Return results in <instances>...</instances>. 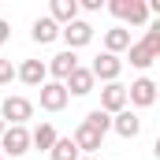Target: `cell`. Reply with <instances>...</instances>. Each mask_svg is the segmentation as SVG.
Masks as SVG:
<instances>
[{
  "instance_id": "obj_27",
  "label": "cell",
  "mask_w": 160,
  "mask_h": 160,
  "mask_svg": "<svg viewBox=\"0 0 160 160\" xmlns=\"http://www.w3.org/2000/svg\"><path fill=\"white\" fill-rule=\"evenodd\" d=\"M0 160H4V153H0Z\"/></svg>"
},
{
  "instance_id": "obj_2",
  "label": "cell",
  "mask_w": 160,
  "mask_h": 160,
  "mask_svg": "<svg viewBox=\"0 0 160 160\" xmlns=\"http://www.w3.org/2000/svg\"><path fill=\"white\" fill-rule=\"evenodd\" d=\"M30 116H34V104H30L26 97H4V104H0L4 127H26Z\"/></svg>"
},
{
  "instance_id": "obj_15",
  "label": "cell",
  "mask_w": 160,
  "mask_h": 160,
  "mask_svg": "<svg viewBox=\"0 0 160 160\" xmlns=\"http://www.w3.org/2000/svg\"><path fill=\"white\" fill-rule=\"evenodd\" d=\"M30 38L38 41V45H52V41L60 38V26L48 15H41V19H34V26H30Z\"/></svg>"
},
{
  "instance_id": "obj_8",
  "label": "cell",
  "mask_w": 160,
  "mask_h": 160,
  "mask_svg": "<svg viewBox=\"0 0 160 160\" xmlns=\"http://www.w3.org/2000/svg\"><path fill=\"white\" fill-rule=\"evenodd\" d=\"M15 78L22 82V86H34V89H41V86L48 82V71H45V63H41V60H22V63L15 67Z\"/></svg>"
},
{
  "instance_id": "obj_25",
  "label": "cell",
  "mask_w": 160,
  "mask_h": 160,
  "mask_svg": "<svg viewBox=\"0 0 160 160\" xmlns=\"http://www.w3.org/2000/svg\"><path fill=\"white\" fill-rule=\"evenodd\" d=\"M0 134H4V119H0Z\"/></svg>"
},
{
  "instance_id": "obj_4",
  "label": "cell",
  "mask_w": 160,
  "mask_h": 160,
  "mask_svg": "<svg viewBox=\"0 0 160 160\" xmlns=\"http://www.w3.org/2000/svg\"><path fill=\"white\" fill-rule=\"evenodd\" d=\"M127 104H134V108H153V104H157V82L153 78H134L127 86Z\"/></svg>"
},
{
  "instance_id": "obj_3",
  "label": "cell",
  "mask_w": 160,
  "mask_h": 160,
  "mask_svg": "<svg viewBox=\"0 0 160 160\" xmlns=\"http://www.w3.org/2000/svg\"><path fill=\"white\" fill-rule=\"evenodd\" d=\"M89 75H93V82L101 78L104 86H108V82H119V75H123V60H119V56H112V52H101V56L89 63Z\"/></svg>"
},
{
  "instance_id": "obj_21",
  "label": "cell",
  "mask_w": 160,
  "mask_h": 160,
  "mask_svg": "<svg viewBox=\"0 0 160 160\" xmlns=\"http://www.w3.org/2000/svg\"><path fill=\"white\" fill-rule=\"evenodd\" d=\"M142 45H145V48L153 52V60L160 56V22H157V26H149V30H145V38H142Z\"/></svg>"
},
{
  "instance_id": "obj_5",
  "label": "cell",
  "mask_w": 160,
  "mask_h": 160,
  "mask_svg": "<svg viewBox=\"0 0 160 160\" xmlns=\"http://www.w3.org/2000/svg\"><path fill=\"white\" fill-rule=\"evenodd\" d=\"M0 149H4L8 157H22V153H30V130H26V127H4V134H0Z\"/></svg>"
},
{
  "instance_id": "obj_20",
  "label": "cell",
  "mask_w": 160,
  "mask_h": 160,
  "mask_svg": "<svg viewBox=\"0 0 160 160\" xmlns=\"http://www.w3.org/2000/svg\"><path fill=\"white\" fill-rule=\"evenodd\" d=\"M86 123H89L93 130H101V134H108V130H112V116H104L101 108H93V112L86 116Z\"/></svg>"
},
{
  "instance_id": "obj_23",
  "label": "cell",
  "mask_w": 160,
  "mask_h": 160,
  "mask_svg": "<svg viewBox=\"0 0 160 160\" xmlns=\"http://www.w3.org/2000/svg\"><path fill=\"white\" fill-rule=\"evenodd\" d=\"M78 8H86V11H101V0H82Z\"/></svg>"
},
{
  "instance_id": "obj_7",
  "label": "cell",
  "mask_w": 160,
  "mask_h": 160,
  "mask_svg": "<svg viewBox=\"0 0 160 160\" xmlns=\"http://www.w3.org/2000/svg\"><path fill=\"white\" fill-rule=\"evenodd\" d=\"M71 142H75V149H78V153H86V157H93V153L101 149V142H104V134H101V130H93L89 123L82 119V123H78V130L71 134Z\"/></svg>"
},
{
  "instance_id": "obj_10",
  "label": "cell",
  "mask_w": 160,
  "mask_h": 160,
  "mask_svg": "<svg viewBox=\"0 0 160 160\" xmlns=\"http://www.w3.org/2000/svg\"><path fill=\"white\" fill-rule=\"evenodd\" d=\"M123 108H127V86L108 82V86L101 89V112H104V116H116V112H123Z\"/></svg>"
},
{
  "instance_id": "obj_1",
  "label": "cell",
  "mask_w": 160,
  "mask_h": 160,
  "mask_svg": "<svg viewBox=\"0 0 160 160\" xmlns=\"http://www.w3.org/2000/svg\"><path fill=\"white\" fill-rule=\"evenodd\" d=\"M108 11H112L116 19H123V22H130V26H145V22H149L145 0H112Z\"/></svg>"
},
{
  "instance_id": "obj_13",
  "label": "cell",
  "mask_w": 160,
  "mask_h": 160,
  "mask_svg": "<svg viewBox=\"0 0 160 160\" xmlns=\"http://www.w3.org/2000/svg\"><path fill=\"white\" fill-rule=\"evenodd\" d=\"M112 130H116L119 138H138V134H142V119H138L130 108H123V112L112 116Z\"/></svg>"
},
{
  "instance_id": "obj_16",
  "label": "cell",
  "mask_w": 160,
  "mask_h": 160,
  "mask_svg": "<svg viewBox=\"0 0 160 160\" xmlns=\"http://www.w3.org/2000/svg\"><path fill=\"white\" fill-rule=\"evenodd\" d=\"M130 48V30L127 26H112V30H104V52H112V56H119Z\"/></svg>"
},
{
  "instance_id": "obj_12",
  "label": "cell",
  "mask_w": 160,
  "mask_h": 160,
  "mask_svg": "<svg viewBox=\"0 0 160 160\" xmlns=\"http://www.w3.org/2000/svg\"><path fill=\"white\" fill-rule=\"evenodd\" d=\"M75 67H78V56H75L71 48H67V52H56V56L45 63V71L52 75V82H63L67 75H71V71H75Z\"/></svg>"
},
{
  "instance_id": "obj_11",
  "label": "cell",
  "mask_w": 160,
  "mask_h": 160,
  "mask_svg": "<svg viewBox=\"0 0 160 160\" xmlns=\"http://www.w3.org/2000/svg\"><path fill=\"white\" fill-rule=\"evenodd\" d=\"M67 89H63V82H45L41 86V108L45 112H63L67 108Z\"/></svg>"
},
{
  "instance_id": "obj_14",
  "label": "cell",
  "mask_w": 160,
  "mask_h": 160,
  "mask_svg": "<svg viewBox=\"0 0 160 160\" xmlns=\"http://www.w3.org/2000/svg\"><path fill=\"white\" fill-rule=\"evenodd\" d=\"M48 19H52L56 26L75 22V19H78V0H52V4H48Z\"/></svg>"
},
{
  "instance_id": "obj_18",
  "label": "cell",
  "mask_w": 160,
  "mask_h": 160,
  "mask_svg": "<svg viewBox=\"0 0 160 160\" xmlns=\"http://www.w3.org/2000/svg\"><path fill=\"white\" fill-rule=\"evenodd\" d=\"M127 56H130V67H138V71H145V67H153V52L142 45V41H130V48H127Z\"/></svg>"
},
{
  "instance_id": "obj_19",
  "label": "cell",
  "mask_w": 160,
  "mask_h": 160,
  "mask_svg": "<svg viewBox=\"0 0 160 160\" xmlns=\"http://www.w3.org/2000/svg\"><path fill=\"white\" fill-rule=\"evenodd\" d=\"M48 157H52V160H78L82 153L75 149V142H71V138H56V142H52V149H48Z\"/></svg>"
},
{
  "instance_id": "obj_6",
  "label": "cell",
  "mask_w": 160,
  "mask_h": 160,
  "mask_svg": "<svg viewBox=\"0 0 160 160\" xmlns=\"http://www.w3.org/2000/svg\"><path fill=\"white\" fill-rule=\"evenodd\" d=\"M60 38L67 41V48L75 52V48H82V45H89V41H93V26H89L86 19H75V22L60 26Z\"/></svg>"
},
{
  "instance_id": "obj_26",
  "label": "cell",
  "mask_w": 160,
  "mask_h": 160,
  "mask_svg": "<svg viewBox=\"0 0 160 160\" xmlns=\"http://www.w3.org/2000/svg\"><path fill=\"white\" fill-rule=\"evenodd\" d=\"M78 160H93V157H78Z\"/></svg>"
},
{
  "instance_id": "obj_17",
  "label": "cell",
  "mask_w": 160,
  "mask_h": 160,
  "mask_svg": "<svg viewBox=\"0 0 160 160\" xmlns=\"http://www.w3.org/2000/svg\"><path fill=\"white\" fill-rule=\"evenodd\" d=\"M52 142H56V127L52 123H41V127L30 130V145L34 149H52Z\"/></svg>"
},
{
  "instance_id": "obj_22",
  "label": "cell",
  "mask_w": 160,
  "mask_h": 160,
  "mask_svg": "<svg viewBox=\"0 0 160 160\" xmlns=\"http://www.w3.org/2000/svg\"><path fill=\"white\" fill-rule=\"evenodd\" d=\"M11 78H15V63L0 56V86H8V82H11Z\"/></svg>"
},
{
  "instance_id": "obj_24",
  "label": "cell",
  "mask_w": 160,
  "mask_h": 160,
  "mask_svg": "<svg viewBox=\"0 0 160 160\" xmlns=\"http://www.w3.org/2000/svg\"><path fill=\"white\" fill-rule=\"evenodd\" d=\"M11 38V26H8V22H4V19H0V45H4V41Z\"/></svg>"
},
{
  "instance_id": "obj_9",
  "label": "cell",
  "mask_w": 160,
  "mask_h": 160,
  "mask_svg": "<svg viewBox=\"0 0 160 160\" xmlns=\"http://www.w3.org/2000/svg\"><path fill=\"white\" fill-rule=\"evenodd\" d=\"M93 86H97V82H93V75H89V67H82V63L67 75V78H63L67 97H86V93H93Z\"/></svg>"
}]
</instances>
